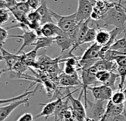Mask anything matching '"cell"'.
I'll list each match as a JSON object with an SVG mask.
<instances>
[{"label":"cell","mask_w":126,"mask_h":121,"mask_svg":"<svg viewBox=\"0 0 126 121\" xmlns=\"http://www.w3.org/2000/svg\"><path fill=\"white\" fill-rule=\"evenodd\" d=\"M125 4H126V1L124 3H119L117 1L99 21H103L104 26L112 25L115 27L126 28V7L124 6Z\"/></svg>","instance_id":"obj_1"},{"label":"cell","mask_w":126,"mask_h":121,"mask_svg":"<svg viewBox=\"0 0 126 121\" xmlns=\"http://www.w3.org/2000/svg\"><path fill=\"white\" fill-rule=\"evenodd\" d=\"M75 92V91L71 92H68V95H66L68 100L69 101L70 106L72 110L73 113V119L77 121H86L87 118V114H86V109L85 106L81 103V97L83 95V91L81 90L80 94L79 95V98L78 99L75 98L72 96V94Z\"/></svg>","instance_id":"obj_2"},{"label":"cell","mask_w":126,"mask_h":121,"mask_svg":"<svg viewBox=\"0 0 126 121\" xmlns=\"http://www.w3.org/2000/svg\"><path fill=\"white\" fill-rule=\"evenodd\" d=\"M106 102L102 100H95L94 102H92L88 99L86 107V121H101L106 112Z\"/></svg>","instance_id":"obj_3"},{"label":"cell","mask_w":126,"mask_h":121,"mask_svg":"<svg viewBox=\"0 0 126 121\" xmlns=\"http://www.w3.org/2000/svg\"><path fill=\"white\" fill-rule=\"evenodd\" d=\"M51 12L54 19L56 21V24L65 33L69 31L73 26H75L78 23V21H77L76 12L67 16H63L58 14L56 12L53 11L52 10H51Z\"/></svg>","instance_id":"obj_4"},{"label":"cell","mask_w":126,"mask_h":121,"mask_svg":"<svg viewBox=\"0 0 126 121\" xmlns=\"http://www.w3.org/2000/svg\"><path fill=\"white\" fill-rule=\"evenodd\" d=\"M76 17L78 22H82L91 18L94 5L90 0H78Z\"/></svg>","instance_id":"obj_5"},{"label":"cell","mask_w":126,"mask_h":121,"mask_svg":"<svg viewBox=\"0 0 126 121\" xmlns=\"http://www.w3.org/2000/svg\"><path fill=\"white\" fill-rule=\"evenodd\" d=\"M28 102L29 98L27 97L21 100L7 104L5 105H0V121H3L6 120L16 108H18L21 105H28Z\"/></svg>","instance_id":"obj_6"},{"label":"cell","mask_w":126,"mask_h":121,"mask_svg":"<svg viewBox=\"0 0 126 121\" xmlns=\"http://www.w3.org/2000/svg\"><path fill=\"white\" fill-rule=\"evenodd\" d=\"M38 35L35 33V31L30 30L27 31H23V33L21 35H10L9 38H19L23 40V44L19 48V50L17 51V54H19L21 52L23 51V50L28 46H32V44L35 41V40L38 38Z\"/></svg>","instance_id":"obj_7"},{"label":"cell","mask_w":126,"mask_h":121,"mask_svg":"<svg viewBox=\"0 0 126 121\" xmlns=\"http://www.w3.org/2000/svg\"><path fill=\"white\" fill-rule=\"evenodd\" d=\"M63 98H65L64 97H60V98H57L56 100L50 101L49 103L40 104L39 105L43 106L42 110L38 115L35 116V118L37 119V118H41V117H44L45 120H47V118H49V117L54 115V113L55 112V109H56V107H57L58 104Z\"/></svg>","instance_id":"obj_8"},{"label":"cell","mask_w":126,"mask_h":121,"mask_svg":"<svg viewBox=\"0 0 126 121\" xmlns=\"http://www.w3.org/2000/svg\"><path fill=\"white\" fill-rule=\"evenodd\" d=\"M22 55H18L16 54H11L10 52H7L6 50L3 48V47H1V60L4 61L7 69H2L1 73L4 72H9L13 67V65L19 60H21Z\"/></svg>","instance_id":"obj_9"},{"label":"cell","mask_w":126,"mask_h":121,"mask_svg":"<svg viewBox=\"0 0 126 121\" xmlns=\"http://www.w3.org/2000/svg\"><path fill=\"white\" fill-rule=\"evenodd\" d=\"M102 46L98 44L96 41L92 44L83 52L80 60H96L98 61L101 59L100 51Z\"/></svg>","instance_id":"obj_10"},{"label":"cell","mask_w":126,"mask_h":121,"mask_svg":"<svg viewBox=\"0 0 126 121\" xmlns=\"http://www.w3.org/2000/svg\"><path fill=\"white\" fill-rule=\"evenodd\" d=\"M55 43L61 49V55L66 50H70L74 46L75 42L64 33L61 35H58L55 37Z\"/></svg>","instance_id":"obj_11"},{"label":"cell","mask_w":126,"mask_h":121,"mask_svg":"<svg viewBox=\"0 0 126 121\" xmlns=\"http://www.w3.org/2000/svg\"><path fill=\"white\" fill-rule=\"evenodd\" d=\"M57 24L54 22H48L41 26V35L46 37H55L58 35L64 33Z\"/></svg>","instance_id":"obj_12"},{"label":"cell","mask_w":126,"mask_h":121,"mask_svg":"<svg viewBox=\"0 0 126 121\" xmlns=\"http://www.w3.org/2000/svg\"><path fill=\"white\" fill-rule=\"evenodd\" d=\"M38 12L41 15V25L48 23V22H54L53 16L52 15L51 9H49L47 6L46 0H41V3L40 6L36 9Z\"/></svg>","instance_id":"obj_13"},{"label":"cell","mask_w":126,"mask_h":121,"mask_svg":"<svg viewBox=\"0 0 126 121\" xmlns=\"http://www.w3.org/2000/svg\"><path fill=\"white\" fill-rule=\"evenodd\" d=\"M94 66L96 67L97 71L100 70H109V71H117L118 65L114 61H109L106 59H99Z\"/></svg>","instance_id":"obj_14"},{"label":"cell","mask_w":126,"mask_h":121,"mask_svg":"<svg viewBox=\"0 0 126 121\" xmlns=\"http://www.w3.org/2000/svg\"><path fill=\"white\" fill-rule=\"evenodd\" d=\"M53 43H55V37H46L44 35H40L32 44V46H35V49L38 50L41 48L51 47Z\"/></svg>","instance_id":"obj_15"},{"label":"cell","mask_w":126,"mask_h":121,"mask_svg":"<svg viewBox=\"0 0 126 121\" xmlns=\"http://www.w3.org/2000/svg\"><path fill=\"white\" fill-rule=\"evenodd\" d=\"M111 38V33L110 31L103 28V27H98L97 32L96 35V39L95 41L100 44V46H105L110 40Z\"/></svg>","instance_id":"obj_16"},{"label":"cell","mask_w":126,"mask_h":121,"mask_svg":"<svg viewBox=\"0 0 126 121\" xmlns=\"http://www.w3.org/2000/svg\"><path fill=\"white\" fill-rule=\"evenodd\" d=\"M123 33H125V35L122 38H120L117 40L116 39V41L112 44L111 49L120 51L126 54V28Z\"/></svg>","instance_id":"obj_17"},{"label":"cell","mask_w":126,"mask_h":121,"mask_svg":"<svg viewBox=\"0 0 126 121\" xmlns=\"http://www.w3.org/2000/svg\"><path fill=\"white\" fill-rule=\"evenodd\" d=\"M38 86H37L34 90L32 91H26L24 93L18 95V96H16V97H13V98H8V99H1V102H0V105H3V104H9V103H11V102H13V101H18V100H21V99H24L25 98H27L29 97L30 95L35 93L37 90H38Z\"/></svg>","instance_id":"obj_18"},{"label":"cell","mask_w":126,"mask_h":121,"mask_svg":"<svg viewBox=\"0 0 126 121\" xmlns=\"http://www.w3.org/2000/svg\"><path fill=\"white\" fill-rule=\"evenodd\" d=\"M37 52L38 50L34 49L30 52H28L27 53H24L22 54V58H21V61L25 63L27 66H32L35 60L36 55H37Z\"/></svg>","instance_id":"obj_19"},{"label":"cell","mask_w":126,"mask_h":121,"mask_svg":"<svg viewBox=\"0 0 126 121\" xmlns=\"http://www.w3.org/2000/svg\"><path fill=\"white\" fill-rule=\"evenodd\" d=\"M111 101L114 104H125L126 101V95L123 92V90L118 89L117 91L114 92L112 95V97L111 98Z\"/></svg>","instance_id":"obj_20"},{"label":"cell","mask_w":126,"mask_h":121,"mask_svg":"<svg viewBox=\"0 0 126 121\" xmlns=\"http://www.w3.org/2000/svg\"><path fill=\"white\" fill-rule=\"evenodd\" d=\"M97 27H89L83 41H82V44H87V43H92L95 41L96 39V35H97Z\"/></svg>","instance_id":"obj_21"},{"label":"cell","mask_w":126,"mask_h":121,"mask_svg":"<svg viewBox=\"0 0 126 121\" xmlns=\"http://www.w3.org/2000/svg\"><path fill=\"white\" fill-rule=\"evenodd\" d=\"M117 72H118L120 78V82L118 86V89L123 90V89L125 88L126 85V67L118 66L117 69Z\"/></svg>","instance_id":"obj_22"},{"label":"cell","mask_w":126,"mask_h":121,"mask_svg":"<svg viewBox=\"0 0 126 121\" xmlns=\"http://www.w3.org/2000/svg\"><path fill=\"white\" fill-rule=\"evenodd\" d=\"M126 110V107H125V104H114L112 112L111 114V115L109 118L108 121H114L116 117H117L118 115H120V114L123 113Z\"/></svg>","instance_id":"obj_23"},{"label":"cell","mask_w":126,"mask_h":121,"mask_svg":"<svg viewBox=\"0 0 126 121\" xmlns=\"http://www.w3.org/2000/svg\"><path fill=\"white\" fill-rule=\"evenodd\" d=\"M111 71H109V70L97 71L96 73V78L99 81V83L101 84H105L109 79L111 76Z\"/></svg>","instance_id":"obj_24"},{"label":"cell","mask_w":126,"mask_h":121,"mask_svg":"<svg viewBox=\"0 0 126 121\" xmlns=\"http://www.w3.org/2000/svg\"><path fill=\"white\" fill-rule=\"evenodd\" d=\"M10 10L7 8H0V23L1 26L9 21L10 18Z\"/></svg>","instance_id":"obj_25"},{"label":"cell","mask_w":126,"mask_h":121,"mask_svg":"<svg viewBox=\"0 0 126 121\" xmlns=\"http://www.w3.org/2000/svg\"><path fill=\"white\" fill-rule=\"evenodd\" d=\"M118 77H120L118 72H115L114 71H111V76H110L109 79L108 80V81L105 84V85H107V86H110L114 91H116L117 90L116 82L117 81Z\"/></svg>","instance_id":"obj_26"},{"label":"cell","mask_w":126,"mask_h":121,"mask_svg":"<svg viewBox=\"0 0 126 121\" xmlns=\"http://www.w3.org/2000/svg\"><path fill=\"white\" fill-rule=\"evenodd\" d=\"M16 7L19 10H21V12H23L26 14H27L30 11V9H31L30 6L29 5V4L27 3V1H21H21H18Z\"/></svg>","instance_id":"obj_27"},{"label":"cell","mask_w":126,"mask_h":121,"mask_svg":"<svg viewBox=\"0 0 126 121\" xmlns=\"http://www.w3.org/2000/svg\"><path fill=\"white\" fill-rule=\"evenodd\" d=\"M9 34H8V30L7 28L3 27V26H1L0 29V44L1 47H3L4 42L7 41V38H9Z\"/></svg>","instance_id":"obj_28"},{"label":"cell","mask_w":126,"mask_h":121,"mask_svg":"<svg viewBox=\"0 0 126 121\" xmlns=\"http://www.w3.org/2000/svg\"><path fill=\"white\" fill-rule=\"evenodd\" d=\"M18 1L16 0H7V1H0V8H7L10 9L15 7L17 4Z\"/></svg>","instance_id":"obj_29"},{"label":"cell","mask_w":126,"mask_h":121,"mask_svg":"<svg viewBox=\"0 0 126 121\" xmlns=\"http://www.w3.org/2000/svg\"><path fill=\"white\" fill-rule=\"evenodd\" d=\"M77 71H78V69L75 67L65 63V66H64V73L65 74L72 75L75 74V72H77Z\"/></svg>","instance_id":"obj_30"},{"label":"cell","mask_w":126,"mask_h":121,"mask_svg":"<svg viewBox=\"0 0 126 121\" xmlns=\"http://www.w3.org/2000/svg\"><path fill=\"white\" fill-rule=\"evenodd\" d=\"M17 121H34V117L31 113L29 112H26L23 115H21L18 119Z\"/></svg>","instance_id":"obj_31"},{"label":"cell","mask_w":126,"mask_h":121,"mask_svg":"<svg viewBox=\"0 0 126 121\" xmlns=\"http://www.w3.org/2000/svg\"><path fill=\"white\" fill-rule=\"evenodd\" d=\"M27 1L32 10H36L41 3V0H27Z\"/></svg>","instance_id":"obj_32"},{"label":"cell","mask_w":126,"mask_h":121,"mask_svg":"<svg viewBox=\"0 0 126 121\" xmlns=\"http://www.w3.org/2000/svg\"><path fill=\"white\" fill-rule=\"evenodd\" d=\"M118 66L126 67V55H121L115 60Z\"/></svg>","instance_id":"obj_33"},{"label":"cell","mask_w":126,"mask_h":121,"mask_svg":"<svg viewBox=\"0 0 126 121\" xmlns=\"http://www.w3.org/2000/svg\"><path fill=\"white\" fill-rule=\"evenodd\" d=\"M123 92H124V93H125V95H126V86H125V88L123 89Z\"/></svg>","instance_id":"obj_34"},{"label":"cell","mask_w":126,"mask_h":121,"mask_svg":"<svg viewBox=\"0 0 126 121\" xmlns=\"http://www.w3.org/2000/svg\"><path fill=\"white\" fill-rule=\"evenodd\" d=\"M103 1H110V2H113V1H115V0H103Z\"/></svg>","instance_id":"obj_35"},{"label":"cell","mask_w":126,"mask_h":121,"mask_svg":"<svg viewBox=\"0 0 126 121\" xmlns=\"http://www.w3.org/2000/svg\"><path fill=\"white\" fill-rule=\"evenodd\" d=\"M118 2L119 3H123L124 1H123V0H118Z\"/></svg>","instance_id":"obj_36"},{"label":"cell","mask_w":126,"mask_h":121,"mask_svg":"<svg viewBox=\"0 0 126 121\" xmlns=\"http://www.w3.org/2000/svg\"><path fill=\"white\" fill-rule=\"evenodd\" d=\"M0 1H7V0H0Z\"/></svg>","instance_id":"obj_37"},{"label":"cell","mask_w":126,"mask_h":121,"mask_svg":"<svg viewBox=\"0 0 126 121\" xmlns=\"http://www.w3.org/2000/svg\"><path fill=\"white\" fill-rule=\"evenodd\" d=\"M21 1H25V0H21Z\"/></svg>","instance_id":"obj_38"}]
</instances>
